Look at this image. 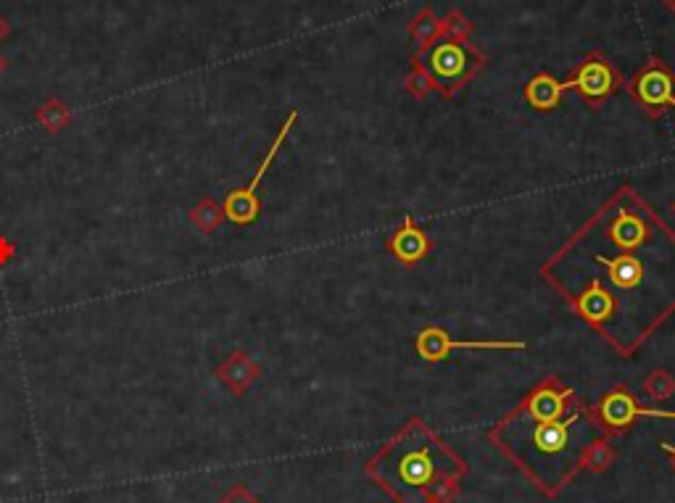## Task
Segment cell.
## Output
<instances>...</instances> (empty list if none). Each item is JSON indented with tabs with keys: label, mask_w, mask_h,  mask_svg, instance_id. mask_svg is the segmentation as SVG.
Listing matches in <instances>:
<instances>
[{
	"label": "cell",
	"mask_w": 675,
	"mask_h": 503,
	"mask_svg": "<svg viewBox=\"0 0 675 503\" xmlns=\"http://www.w3.org/2000/svg\"><path fill=\"white\" fill-rule=\"evenodd\" d=\"M512 459L546 493H557L581 469L588 451L599 443L602 430L588 411L575 406L567 419H536L520 409L491 432Z\"/></svg>",
	"instance_id": "1"
},
{
	"label": "cell",
	"mask_w": 675,
	"mask_h": 503,
	"mask_svg": "<svg viewBox=\"0 0 675 503\" xmlns=\"http://www.w3.org/2000/svg\"><path fill=\"white\" fill-rule=\"evenodd\" d=\"M465 469V461L417 419L367 464L380 488L399 503H446Z\"/></svg>",
	"instance_id": "2"
},
{
	"label": "cell",
	"mask_w": 675,
	"mask_h": 503,
	"mask_svg": "<svg viewBox=\"0 0 675 503\" xmlns=\"http://www.w3.org/2000/svg\"><path fill=\"white\" fill-rule=\"evenodd\" d=\"M644 219L646 209L644 216L625 209V206L612 211L607 240L615 245V256L591 251L596 264L602 266V280H594L591 288L583 290L581 295H575L581 317L594 322L596 327H602L604 332L610 327V319H615L620 309H623V295H641L646 282H649V269H646L644 259L631 253L649 235Z\"/></svg>",
	"instance_id": "3"
},
{
	"label": "cell",
	"mask_w": 675,
	"mask_h": 503,
	"mask_svg": "<svg viewBox=\"0 0 675 503\" xmlns=\"http://www.w3.org/2000/svg\"><path fill=\"white\" fill-rule=\"evenodd\" d=\"M480 66H483V56L475 45L465 43V40H443L430 51L425 72L443 93L451 95L465 85Z\"/></svg>",
	"instance_id": "4"
},
{
	"label": "cell",
	"mask_w": 675,
	"mask_h": 503,
	"mask_svg": "<svg viewBox=\"0 0 675 503\" xmlns=\"http://www.w3.org/2000/svg\"><path fill=\"white\" fill-rule=\"evenodd\" d=\"M296 119H298V111H291V116L285 119V124L280 127V132H277L275 143L269 145L267 156H264V161L259 164V172L254 174V180L248 182V187H243V190H233V193L225 198V206H222V211H225V216L233 224H254L256 222L259 209H262V203H259V195H256V193H259V182L264 180V174H267V169L272 166V161H275L277 151L283 148L285 137H288L291 127L296 124Z\"/></svg>",
	"instance_id": "5"
},
{
	"label": "cell",
	"mask_w": 675,
	"mask_h": 503,
	"mask_svg": "<svg viewBox=\"0 0 675 503\" xmlns=\"http://www.w3.org/2000/svg\"><path fill=\"white\" fill-rule=\"evenodd\" d=\"M567 90H578L588 103H602L607 95L617 87V72L610 66V61L599 53L591 56L578 66V72L565 82Z\"/></svg>",
	"instance_id": "6"
},
{
	"label": "cell",
	"mask_w": 675,
	"mask_h": 503,
	"mask_svg": "<svg viewBox=\"0 0 675 503\" xmlns=\"http://www.w3.org/2000/svg\"><path fill=\"white\" fill-rule=\"evenodd\" d=\"M633 95L649 111H660L665 106L675 108V74L662 61H649L633 80Z\"/></svg>",
	"instance_id": "7"
},
{
	"label": "cell",
	"mask_w": 675,
	"mask_h": 503,
	"mask_svg": "<svg viewBox=\"0 0 675 503\" xmlns=\"http://www.w3.org/2000/svg\"><path fill=\"white\" fill-rule=\"evenodd\" d=\"M454 348L459 351H465V348H472V351H523L525 343H465V340H454L449 332L438 330V327H428V330L420 332V338H417V353H420L425 361H443L449 356Z\"/></svg>",
	"instance_id": "8"
},
{
	"label": "cell",
	"mask_w": 675,
	"mask_h": 503,
	"mask_svg": "<svg viewBox=\"0 0 675 503\" xmlns=\"http://www.w3.org/2000/svg\"><path fill=\"white\" fill-rule=\"evenodd\" d=\"M636 417H665L675 419V411H654V409H639L628 393H612L602 401V419L610 427H628Z\"/></svg>",
	"instance_id": "9"
},
{
	"label": "cell",
	"mask_w": 675,
	"mask_h": 503,
	"mask_svg": "<svg viewBox=\"0 0 675 503\" xmlns=\"http://www.w3.org/2000/svg\"><path fill=\"white\" fill-rule=\"evenodd\" d=\"M565 90V82H557L552 74H536L525 85V101L533 108H541V111H552L554 106H559V98H562Z\"/></svg>",
	"instance_id": "10"
},
{
	"label": "cell",
	"mask_w": 675,
	"mask_h": 503,
	"mask_svg": "<svg viewBox=\"0 0 675 503\" xmlns=\"http://www.w3.org/2000/svg\"><path fill=\"white\" fill-rule=\"evenodd\" d=\"M256 367L251 364L246 353H233L230 359L217 369V380H222L225 388H230L233 393H246V388L254 382Z\"/></svg>",
	"instance_id": "11"
},
{
	"label": "cell",
	"mask_w": 675,
	"mask_h": 503,
	"mask_svg": "<svg viewBox=\"0 0 675 503\" xmlns=\"http://www.w3.org/2000/svg\"><path fill=\"white\" fill-rule=\"evenodd\" d=\"M567 398H573V390L567 388L557 390L554 385H544V388L536 390V393L530 396L525 409H528L536 419H557L562 417V411H565Z\"/></svg>",
	"instance_id": "12"
},
{
	"label": "cell",
	"mask_w": 675,
	"mask_h": 503,
	"mask_svg": "<svg viewBox=\"0 0 675 503\" xmlns=\"http://www.w3.org/2000/svg\"><path fill=\"white\" fill-rule=\"evenodd\" d=\"M391 248L396 253V259L414 264V261H420L428 253V238L420 230H414L412 219H407L404 227L396 232V238L391 240Z\"/></svg>",
	"instance_id": "13"
},
{
	"label": "cell",
	"mask_w": 675,
	"mask_h": 503,
	"mask_svg": "<svg viewBox=\"0 0 675 503\" xmlns=\"http://www.w3.org/2000/svg\"><path fill=\"white\" fill-rule=\"evenodd\" d=\"M35 122L48 135H59V132H64L72 124V108L66 106L64 101H59V98H48V101L37 106Z\"/></svg>",
	"instance_id": "14"
},
{
	"label": "cell",
	"mask_w": 675,
	"mask_h": 503,
	"mask_svg": "<svg viewBox=\"0 0 675 503\" xmlns=\"http://www.w3.org/2000/svg\"><path fill=\"white\" fill-rule=\"evenodd\" d=\"M222 216H225V211L219 209L217 203L211 201V198H204V201L198 203L196 209L190 211V222L196 224L198 230L204 232V235H211V232L217 230L219 224H222Z\"/></svg>",
	"instance_id": "15"
},
{
	"label": "cell",
	"mask_w": 675,
	"mask_h": 503,
	"mask_svg": "<svg viewBox=\"0 0 675 503\" xmlns=\"http://www.w3.org/2000/svg\"><path fill=\"white\" fill-rule=\"evenodd\" d=\"M409 32H412V35L417 37L422 45H425V43H430V40L438 35V32H441V24H438V19L430 14V11H422V14L412 22Z\"/></svg>",
	"instance_id": "16"
},
{
	"label": "cell",
	"mask_w": 675,
	"mask_h": 503,
	"mask_svg": "<svg viewBox=\"0 0 675 503\" xmlns=\"http://www.w3.org/2000/svg\"><path fill=\"white\" fill-rule=\"evenodd\" d=\"M219 503H259V498H254L246 488H243V485H238V488L230 490V493H227V496Z\"/></svg>",
	"instance_id": "17"
},
{
	"label": "cell",
	"mask_w": 675,
	"mask_h": 503,
	"mask_svg": "<svg viewBox=\"0 0 675 503\" xmlns=\"http://www.w3.org/2000/svg\"><path fill=\"white\" fill-rule=\"evenodd\" d=\"M14 256H16V245L11 243V238L0 235V266L11 264V261H14Z\"/></svg>",
	"instance_id": "18"
},
{
	"label": "cell",
	"mask_w": 675,
	"mask_h": 503,
	"mask_svg": "<svg viewBox=\"0 0 675 503\" xmlns=\"http://www.w3.org/2000/svg\"><path fill=\"white\" fill-rule=\"evenodd\" d=\"M8 35H11V22H8L6 16L0 14V43H3Z\"/></svg>",
	"instance_id": "19"
},
{
	"label": "cell",
	"mask_w": 675,
	"mask_h": 503,
	"mask_svg": "<svg viewBox=\"0 0 675 503\" xmlns=\"http://www.w3.org/2000/svg\"><path fill=\"white\" fill-rule=\"evenodd\" d=\"M8 69V61H6V56H0V74L6 72Z\"/></svg>",
	"instance_id": "20"
},
{
	"label": "cell",
	"mask_w": 675,
	"mask_h": 503,
	"mask_svg": "<svg viewBox=\"0 0 675 503\" xmlns=\"http://www.w3.org/2000/svg\"><path fill=\"white\" fill-rule=\"evenodd\" d=\"M662 451H668V453H673V456H675V448L668 446V443H662Z\"/></svg>",
	"instance_id": "21"
},
{
	"label": "cell",
	"mask_w": 675,
	"mask_h": 503,
	"mask_svg": "<svg viewBox=\"0 0 675 503\" xmlns=\"http://www.w3.org/2000/svg\"><path fill=\"white\" fill-rule=\"evenodd\" d=\"M665 3H668V6L673 8V11H675V0H665Z\"/></svg>",
	"instance_id": "22"
}]
</instances>
